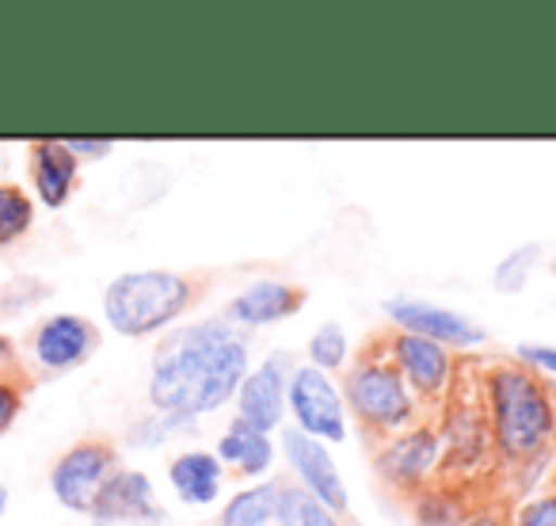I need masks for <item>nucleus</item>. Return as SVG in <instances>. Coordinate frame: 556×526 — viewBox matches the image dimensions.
I'll return each mask as SVG.
<instances>
[{
    "label": "nucleus",
    "instance_id": "obj_1",
    "mask_svg": "<svg viewBox=\"0 0 556 526\" xmlns=\"http://www.w3.org/2000/svg\"><path fill=\"white\" fill-rule=\"evenodd\" d=\"M252 371L248 340L225 317L194 321L164 336L149 363V404L153 412L179 419L210 416L237 397Z\"/></svg>",
    "mask_w": 556,
    "mask_h": 526
},
{
    "label": "nucleus",
    "instance_id": "obj_30",
    "mask_svg": "<svg viewBox=\"0 0 556 526\" xmlns=\"http://www.w3.org/2000/svg\"><path fill=\"white\" fill-rule=\"evenodd\" d=\"M4 508H9V488L0 485V515H4Z\"/></svg>",
    "mask_w": 556,
    "mask_h": 526
},
{
    "label": "nucleus",
    "instance_id": "obj_2",
    "mask_svg": "<svg viewBox=\"0 0 556 526\" xmlns=\"http://www.w3.org/2000/svg\"><path fill=\"white\" fill-rule=\"evenodd\" d=\"M480 401H484L488 431H492V454L503 465L526 469L553 450L556 389L538 371H530L518 359H500L488 371H480Z\"/></svg>",
    "mask_w": 556,
    "mask_h": 526
},
{
    "label": "nucleus",
    "instance_id": "obj_20",
    "mask_svg": "<svg viewBox=\"0 0 556 526\" xmlns=\"http://www.w3.org/2000/svg\"><path fill=\"white\" fill-rule=\"evenodd\" d=\"M31 386L35 381H31V374H27V363H24V355H20V348L9 336H0V435L16 424Z\"/></svg>",
    "mask_w": 556,
    "mask_h": 526
},
{
    "label": "nucleus",
    "instance_id": "obj_4",
    "mask_svg": "<svg viewBox=\"0 0 556 526\" xmlns=\"http://www.w3.org/2000/svg\"><path fill=\"white\" fill-rule=\"evenodd\" d=\"M343 404L351 409V416L358 419V427L370 435H401L419 419V401L412 397L408 381L401 378V371L393 366V359L386 355V343H366L355 355V363L343 374Z\"/></svg>",
    "mask_w": 556,
    "mask_h": 526
},
{
    "label": "nucleus",
    "instance_id": "obj_13",
    "mask_svg": "<svg viewBox=\"0 0 556 526\" xmlns=\"http://www.w3.org/2000/svg\"><path fill=\"white\" fill-rule=\"evenodd\" d=\"M96 348H100V328L77 313H54V317L39 321L31 333V359L47 374H65L88 363Z\"/></svg>",
    "mask_w": 556,
    "mask_h": 526
},
{
    "label": "nucleus",
    "instance_id": "obj_8",
    "mask_svg": "<svg viewBox=\"0 0 556 526\" xmlns=\"http://www.w3.org/2000/svg\"><path fill=\"white\" fill-rule=\"evenodd\" d=\"M118 469V450L111 439H80L65 450L50 469V488L58 503L77 515H92L96 496L103 492L108 477Z\"/></svg>",
    "mask_w": 556,
    "mask_h": 526
},
{
    "label": "nucleus",
    "instance_id": "obj_29",
    "mask_svg": "<svg viewBox=\"0 0 556 526\" xmlns=\"http://www.w3.org/2000/svg\"><path fill=\"white\" fill-rule=\"evenodd\" d=\"M65 146L73 149V156H88V161H100V156H108L111 149H115V141L111 138H73V141H65Z\"/></svg>",
    "mask_w": 556,
    "mask_h": 526
},
{
    "label": "nucleus",
    "instance_id": "obj_31",
    "mask_svg": "<svg viewBox=\"0 0 556 526\" xmlns=\"http://www.w3.org/2000/svg\"><path fill=\"white\" fill-rule=\"evenodd\" d=\"M553 480H556V469H553ZM553 492H556V488H553Z\"/></svg>",
    "mask_w": 556,
    "mask_h": 526
},
{
    "label": "nucleus",
    "instance_id": "obj_6",
    "mask_svg": "<svg viewBox=\"0 0 556 526\" xmlns=\"http://www.w3.org/2000/svg\"><path fill=\"white\" fill-rule=\"evenodd\" d=\"M287 409L294 416V427L309 439L325 442V447H340L348 442V404H343L340 386L332 374L317 371V366H294L287 386Z\"/></svg>",
    "mask_w": 556,
    "mask_h": 526
},
{
    "label": "nucleus",
    "instance_id": "obj_19",
    "mask_svg": "<svg viewBox=\"0 0 556 526\" xmlns=\"http://www.w3.org/2000/svg\"><path fill=\"white\" fill-rule=\"evenodd\" d=\"M278 488L282 480H255L225 500L217 526H278Z\"/></svg>",
    "mask_w": 556,
    "mask_h": 526
},
{
    "label": "nucleus",
    "instance_id": "obj_10",
    "mask_svg": "<svg viewBox=\"0 0 556 526\" xmlns=\"http://www.w3.org/2000/svg\"><path fill=\"white\" fill-rule=\"evenodd\" d=\"M294 355L290 351H275V355L263 359L255 371L244 374L240 381L237 397V419L255 431L270 435L282 427V416H287V386H290V374H294Z\"/></svg>",
    "mask_w": 556,
    "mask_h": 526
},
{
    "label": "nucleus",
    "instance_id": "obj_24",
    "mask_svg": "<svg viewBox=\"0 0 556 526\" xmlns=\"http://www.w3.org/2000/svg\"><path fill=\"white\" fill-rule=\"evenodd\" d=\"M35 225V202L24 187L0 184V248H9Z\"/></svg>",
    "mask_w": 556,
    "mask_h": 526
},
{
    "label": "nucleus",
    "instance_id": "obj_5",
    "mask_svg": "<svg viewBox=\"0 0 556 526\" xmlns=\"http://www.w3.org/2000/svg\"><path fill=\"white\" fill-rule=\"evenodd\" d=\"M439 439H442L439 477H446V485L454 488L462 480H469L492 458V431H488L484 401H480V374L472 393L465 397V374L457 371L454 389H450L439 409Z\"/></svg>",
    "mask_w": 556,
    "mask_h": 526
},
{
    "label": "nucleus",
    "instance_id": "obj_23",
    "mask_svg": "<svg viewBox=\"0 0 556 526\" xmlns=\"http://www.w3.org/2000/svg\"><path fill=\"white\" fill-rule=\"evenodd\" d=\"M351 359V336L340 321H325L317 333L309 336V366L317 371L332 374V371H343Z\"/></svg>",
    "mask_w": 556,
    "mask_h": 526
},
{
    "label": "nucleus",
    "instance_id": "obj_3",
    "mask_svg": "<svg viewBox=\"0 0 556 526\" xmlns=\"http://www.w3.org/2000/svg\"><path fill=\"white\" fill-rule=\"evenodd\" d=\"M194 298H199V287L179 272H161V267L126 272L103 290V317L118 336L141 340V336L176 325L191 310Z\"/></svg>",
    "mask_w": 556,
    "mask_h": 526
},
{
    "label": "nucleus",
    "instance_id": "obj_14",
    "mask_svg": "<svg viewBox=\"0 0 556 526\" xmlns=\"http://www.w3.org/2000/svg\"><path fill=\"white\" fill-rule=\"evenodd\" d=\"M92 518L100 526H115V523H134V526H156L164 518V508L156 503L153 480L141 469H123L118 465L108 477L103 492L96 496Z\"/></svg>",
    "mask_w": 556,
    "mask_h": 526
},
{
    "label": "nucleus",
    "instance_id": "obj_9",
    "mask_svg": "<svg viewBox=\"0 0 556 526\" xmlns=\"http://www.w3.org/2000/svg\"><path fill=\"white\" fill-rule=\"evenodd\" d=\"M386 343V355L393 359V366L401 371V378L408 381L412 397L427 409H442L446 393L457 381V359L450 348L434 340H424V336L412 333H393L381 336Z\"/></svg>",
    "mask_w": 556,
    "mask_h": 526
},
{
    "label": "nucleus",
    "instance_id": "obj_22",
    "mask_svg": "<svg viewBox=\"0 0 556 526\" xmlns=\"http://www.w3.org/2000/svg\"><path fill=\"white\" fill-rule=\"evenodd\" d=\"M278 526H343V518L313 500L305 488L282 480V488H278Z\"/></svg>",
    "mask_w": 556,
    "mask_h": 526
},
{
    "label": "nucleus",
    "instance_id": "obj_27",
    "mask_svg": "<svg viewBox=\"0 0 556 526\" xmlns=\"http://www.w3.org/2000/svg\"><path fill=\"white\" fill-rule=\"evenodd\" d=\"M507 526H556V492H541L522 500Z\"/></svg>",
    "mask_w": 556,
    "mask_h": 526
},
{
    "label": "nucleus",
    "instance_id": "obj_28",
    "mask_svg": "<svg viewBox=\"0 0 556 526\" xmlns=\"http://www.w3.org/2000/svg\"><path fill=\"white\" fill-rule=\"evenodd\" d=\"M518 363H526L530 371H538L541 378H556V348L553 343H522L515 351Z\"/></svg>",
    "mask_w": 556,
    "mask_h": 526
},
{
    "label": "nucleus",
    "instance_id": "obj_12",
    "mask_svg": "<svg viewBox=\"0 0 556 526\" xmlns=\"http://www.w3.org/2000/svg\"><path fill=\"white\" fill-rule=\"evenodd\" d=\"M282 454H287V465L294 469L298 488H305L313 500L325 503V508L336 511L340 518L348 515V508H351L348 485H343L340 465H336L332 450H328L325 442L309 439V435H302L298 427H287V431H282Z\"/></svg>",
    "mask_w": 556,
    "mask_h": 526
},
{
    "label": "nucleus",
    "instance_id": "obj_17",
    "mask_svg": "<svg viewBox=\"0 0 556 526\" xmlns=\"http://www.w3.org/2000/svg\"><path fill=\"white\" fill-rule=\"evenodd\" d=\"M168 480L176 488V496L191 508H206L222 496L225 465L217 462L214 450H184V454L172 458Z\"/></svg>",
    "mask_w": 556,
    "mask_h": 526
},
{
    "label": "nucleus",
    "instance_id": "obj_15",
    "mask_svg": "<svg viewBox=\"0 0 556 526\" xmlns=\"http://www.w3.org/2000/svg\"><path fill=\"white\" fill-rule=\"evenodd\" d=\"M305 305V290L287 279H255L244 290H237L225 310V321L232 328H267L278 321L294 317Z\"/></svg>",
    "mask_w": 556,
    "mask_h": 526
},
{
    "label": "nucleus",
    "instance_id": "obj_16",
    "mask_svg": "<svg viewBox=\"0 0 556 526\" xmlns=\"http://www.w3.org/2000/svg\"><path fill=\"white\" fill-rule=\"evenodd\" d=\"M31 184L39 191L42 206L50 210H62L70 202L73 187H77V172H80V161L73 156V149L58 138H42V141H31Z\"/></svg>",
    "mask_w": 556,
    "mask_h": 526
},
{
    "label": "nucleus",
    "instance_id": "obj_11",
    "mask_svg": "<svg viewBox=\"0 0 556 526\" xmlns=\"http://www.w3.org/2000/svg\"><path fill=\"white\" fill-rule=\"evenodd\" d=\"M386 317L396 325V333L424 336V340H434L450 351L480 348V343L488 340V333L472 317H465V313H457V310H446V305L424 302V298H412V295L389 298Z\"/></svg>",
    "mask_w": 556,
    "mask_h": 526
},
{
    "label": "nucleus",
    "instance_id": "obj_26",
    "mask_svg": "<svg viewBox=\"0 0 556 526\" xmlns=\"http://www.w3.org/2000/svg\"><path fill=\"white\" fill-rule=\"evenodd\" d=\"M194 419H179V416H164V412H153L149 419H141L138 427H130V442L134 447H161L172 435L191 431Z\"/></svg>",
    "mask_w": 556,
    "mask_h": 526
},
{
    "label": "nucleus",
    "instance_id": "obj_18",
    "mask_svg": "<svg viewBox=\"0 0 556 526\" xmlns=\"http://www.w3.org/2000/svg\"><path fill=\"white\" fill-rule=\"evenodd\" d=\"M214 454H217V462L237 469L240 477L263 480L270 473V465H275V442H270V435L232 419V424L222 431V439H217Z\"/></svg>",
    "mask_w": 556,
    "mask_h": 526
},
{
    "label": "nucleus",
    "instance_id": "obj_7",
    "mask_svg": "<svg viewBox=\"0 0 556 526\" xmlns=\"http://www.w3.org/2000/svg\"><path fill=\"white\" fill-rule=\"evenodd\" d=\"M374 469L393 492L419 496L439 480L442 469V439L434 424H412L408 431L389 435L374 454Z\"/></svg>",
    "mask_w": 556,
    "mask_h": 526
},
{
    "label": "nucleus",
    "instance_id": "obj_25",
    "mask_svg": "<svg viewBox=\"0 0 556 526\" xmlns=\"http://www.w3.org/2000/svg\"><path fill=\"white\" fill-rule=\"evenodd\" d=\"M541 263V248L538 245H522L515 248V252H507L500 260V267H495V287L503 290V295H518V290L526 287V279H530V272Z\"/></svg>",
    "mask_w": 556,
    "mask_h": 526
},
{
    "label": "nucleus",
    "instance_id": "obj_21",
    "mask_svg": "<svg viewBox=\"0 0 556 526\" xmlns=\"http://www.w3.org/2000/svg\"><path fill=\"white\" fill-rule=\"evenodd\" d=\"M412 518H416V526H465L469 500L462 496V488L434 480L431 488L412 496Z\"/></svg>",
    "mask_w": 556,
    "mask_h": 526
}]
</instances>
